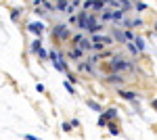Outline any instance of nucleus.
<instances>
[{"instance_id":"1","label":"nucleus","mask_w":157,"mask_h":140,"mask_svg":"<svg viewBox=\"0 0 157 140\" xmlns=\"http://www.w3.org/2000/svg\"><path fill=\"white\" fill-rule=\"evenodd\" d=\"M109 67L113 73H121V71H134V63L126 61L124 57H113L109 61Z\"/></svg>"},{"instance_id":"2","label":"nucleus","mask_w":157,"mask_h":140,"mask_svg":"<svg viewBox=\"0 0 157 140\" xmlns=\"http://www.w3.org/2000/svg\"><path fill=\"white\" fill-rule=\"evenodd\" d=\"M52 38H57V40H69V25L65 23H57L52 27Z\"/></svg>"},{"instance_id":"3","label":"nucleus","mask_w":157,"mask_h":140,"mask_svg":"<svg viewBox=\"0 0 157 140\" xmlns=\"http://www.w3.org/2000/svg\"><path fill=\"white\" fill-rule=\"evenodd\" d=\"M90 42H92V44H101V46L105 48V46H111V44H113V38H111V36H101V34H94L92 38H90Z\"/></svg>"},{"instance_id":"4","label":"nucleus","mask_w":157,"mask_h":140,"mask_svg":"<svg viewBox=\"0 0 157 140\" xmlns=\"http://www.w3.org/2000/svg\"><path fill=\"white\" fill-rule=\"evenodd\" d=\"M124 78H121V73H109L107 78H105V84H111V86H124Z\"/></svg>"},{"instance_id":"5","label":"nucleus","mask_w":157,"mask_h":140,"mask_svg":"<svg viewBox=\"0 0 157 140\" xmlns=\"http://www.w3.org/2000/svg\"><path fill=\"white\" fill-rule=\"evenodd\" d=\"M27 32L29 34H34V36H38L40 38V34L44 32V25H42V21H32V23L27 25Z\"/></svg>"},{"instance_id":"6","label":"nucleus","mask_w":157,"mask_h":140,"mask_svg":"<svg viewBox=\"0 0 157 140\" xmlns=\"http://www.w3.org/2000/svg\"><path fill=\"white\" fill-rule=\"evenodd\" d=\"M67 59L73 61V63H80L82 59H84V52L80 50V48H69V52H67Z\"/></svg>"},{"instance_id":"7","label":"nucleus","mask_w":157,"mask_h":140,"mask_svg":"<svg viewBox=\"0 0 157 140\" xmlns=\"http://www.w3.org/2000/svg\"><path fill=\"white\" fill-rule=\"evenodd\" d=\"M120 98L124 100H138V92H134V90H120Z\"/></svg>"},{"instance_id":"8","label":"nucleus","mask_w":157,"mask_h":140,"mask_svg":"<svg viewBox=\"0 0 157 140\" xmlns=\"http://www.w3.org/2000/svg\"><path fill=\"white\" fill-rule=\"evenodd\" d=\"M121 23H124L126 29H130V32H132V29H136V27H143V19L138 17V19H132V21H121Z\"/></svg>"},{"instance_id":"9","label":"nucleus","mask_w":157,"mask_h":140,"mask_svg":"<svg viewBox=\"0 0 157 140\" xmlns=\"http://www.w3.org/2000/svg\"><path fill=\"white\" fill-rule=\"evenodd\" d=\"M111 21H126V11H121V9H115V11H111Z\"/></svg>"},{"instance_id":"10","label":"nucleus","mask_w":157,"mask_h":140,"mask_svg":"<svg viewBox=\"0 0 157 140\" xmlns=\"http://www.w3.org/2000/svg\"><path fill=\"white\" fill-rule=\"evenodd\" d=\"M75 48H80L84 55H86V52H90V50H92V42H90V38H84V40H82Z\"/></svg>"},{"instance_id":"11","label":"nucleus","mask_w":157,"mask_h":140,"mask_svg":"<svg viewBox=\"0 0 157 140\" xmlns=\"http://www.w3.org/2000/svg\"><path fill=\"white\" fill-rule=\"evenodd\" d=\"M75 17H78V27H80L82 32H86V17H88V13H86V11H80Z\"/></svg>"},{"instance_id":"12","label":"nucleus","mask_w":157,"mask_h":140,"mask_svg":"<svg viewBox=\"0 0 157 140\" xmlns=\"http://www.w3.org/2000/svg\"><path fill=\"white\" fill-rule=\"evenodd\" d=\"M78 69L80 71H88V73H97L94 65H90L88 61H80V63H78Z\"/></svg>"},{"instance_id":"13","label":"nucleus","mask_w":157,"mask_h":140,"mask_svg":"<svg viewBox=\"0 0 157 140\" xmlns=\"http://www.w3.org/2000/svg\"><path fill=\"white\" fill-rule=\"evenodd\" d=\"M103 117H105V119H107L109 123H111L113 119H117V109H107V111L103 113Z\"/></svg>"},{"instance_id":"14","label":"nucleus","mask_w":157,"mask_h":140,"mask_svg":"<svg viewBox=\"0 0 157 140\" xmlns=\"http://www.w3.org/2000/svg\"><path fill=\"white\" fill-rule=\"evenodd\" d=\"M67 4H69V0H55V11H57V13H63Z\"/></svg>"},{"instance_id":"15","label":"nucleus","mask_w":157,"mask_h":140,"mask_svg":"<svg viewBox=\"0 0 157 140\" xmlns=\"http://www.w3.org/2000/svg\"><path fill=\"white\" fill-rule=\"evenodd\" d=\"M113 40H115V42H120V44H126V36H124V32L113 29Z\"/></svg>"},{"instance_id":"16","label":"nucleus","mask_w":157,"mask_h":140,"mask_svg":"<svg viewBox=\"0 0 157 140\" xmlns=\"http://www.w3.org/2000/svg\"><path fill=\"white\" fill-rule=\"evenodd\" d=\"M134 46H136V50H138V52H143V50H145V40H143V38H138V36H136V38H134V42H132Z\"/></svg>"},{"instance_id":"17","label":"nucleus","mask_w":157,"mask_h":140,"mask_svg":"<svg viewBox=\"0 0 157 140\" xmlns=\"http://www.w3.org/2000/svg\"><path fill=\"white\" fill-rule=\"evenodd\" d=\"M86 105L90 107V109H92V111H98V113H103V107L98 105L97 100H92V98H88V100H86Z\"/></svg>"},{"instance_id":"18","label":"nucleus","mask_w":157,"mask_h":140,"mask_svg":"<svg viewBox=\"0 0 157 140\" xmlns=\"http://www.w3.org/2000/svg\"><path fill=\"white\" fill-rule=\"evenodd\" d=\"M84 38H86L84 34H78V36H73V38H71V48H75L78 44H80V42H82V40H84Z\"/></svg>"},{"instance_id":"19","label":"nucleus","mask_w":157,"mask_h":140,"mask_svg":"<svg viewBox=\"0 0 157 140\" xmlns=\"http://www.w3.org/2000/svg\"><path fill=\"white\" fill-rule=\"evenodd\" d=\"M107 128H109V132H111V134H113V136H120V134H121V130L117 128V126H115V123H107Z\"/></svg>"},{"instance_id":"20","label":"nucleus","mask_w":157,"mask_h":140,"mask_svg":"<svg viewBox=\"0 0 157 140\" xmlns=\"http://www.w3.org/2000/svg\"><path fill=\"white\" fill-rule=\"evenodd\" d=\"M40 9H46V11H55V4H52V0H44V2L40 4Z\"/></svg>"},{"instance_id":"21","label":"nucleus","mask_w":157,"mask_h":140,"mask_svg":"<svg viewBox=\"0 0 157 140\" xmlns=\"http://www.w3.org/2000/svg\"><path fill=\"white\" fill-rule=\"evenodd\" d=\"M40 48H42V42H40V38H36V40L32 42V52H38Z\"/></svg>"},{"instance_id":"22","label":"nucleus","mask_w":157,"mask_h":140,"mask_svg":"<svg viewBox=\"0 0 157 140\" xmlns=\"http://www.w3.org/2000/svg\"><path fill=\"white\" fill-rule=\"evenodd\" d=\"M101 19H103L105 23H107V21H111V11H109V9H105V11L101 13Z\"/></svg>"},{"instance_id":"23","label":"nucleus","mask_w":157,"mask_h":140,"mask_svg":"<svg viewBox=\"0 0 157 140\" xmlns=\"http://www.w3.org/2000/svg\"><path fill=\"white\" fill-rule=\"evenodd\" d=\"M63 86H65V90H67V92L71 94V96H73V94H75V88H73V86H71V82H63Z\"/></svg>"},{"instance_id":"24","label":"nucleus","mask_w":157,"mask_h":140,"mask_svg":"<svg viewBox=\"0 0 157 140\" xmlns=\"http://www.w3.org/2000/svg\"><path fill=\"white\" fill-rule=\"evenodd\" d=\"M63 13H67V15H73V13H75V6H73L71 2H69V4L65 6V11H63Z\"/></svg>"},{"instance_id":"25","label":"nucleus","mask_w":157,"mask_h":140,"mask_svg":"<svg viewBox=\"0 0 157 140\" xmlns=\"http://www.w3.org/2000/svg\"><path fill=\"white\" fill-rule=\"evenodd\" d=\"M11 19L13 21H19V9H13L11 11Z\"/></svg>"},{"instance_id":"26","label":"nucleus","mask_w":157,"mask_h":140,"mask_svg":"<svg viewBox=\"0 0 157 140\" xmlns=\"http://www.w3.org/2000/svg\"><path fill=\"white\" fill-rule=\"evenodd\" d=\"M61 128H63V132H71V123H69V121H63V126H61Z\"/></svg>"},{"instance_id":"27","label":"nucleus","mask_w":157,"mask_h":140,"mask_svg":"<svg viewBox=\"0 0 157 140\" xmlns=\"http://www.w3.org/2000/svg\"><path fill=\"white\" fill-rule=\"evenodd\" d=\"M107 123H109V121H107V119H105L103 115L98 117V126H101V128H107Z\"/></svg>"},{"instance_id":"28","label":"nucleus","mask_w":157,"mask_h":140,"mask_svg":"<svg viewBox=\"0 0 157 140\" xmlns=\"http://www.w3.org/2000/svg\"><path fill=\"white\" fill-rule=\"evenodd\" d=\"M145 9H147V4H145V2H136V11H138V13H140V11H145Z\"/></svg>"},{"instance_id":"29","label":"nucleus","mask_w":157,"mask_h":140,"mask_svg":"<svg viewBox=\"0 0 157 140\" xmlns=\"http://www.w3.org/2000/svg\"><path fill=\"white\" fill-rule=\"evenodd\" d=\"M38 55H40V59H48V52H46L44 48H40V50H38Z\"/></svg>"},{"instance_id":"30","label":"nucleus","mask_w":157,"mask_h":140,"mask_svg":"<svg viewBox=\"0 0 157 140\" xmlns=\"http://www.w3.org/2000/svg\"><path fill=\"white\" fill-rule=\"evenodd\" d=\"M69 25H78V17L75 15H69Z\"/></svg>"},{"instance_id":"31","label":"nucleus","mask_w":157,"mask_h":140,"mask_svg":"<svg viewBox=\"0 0 157 140\" xmlns=\"http://www.w3.org/2000/svg\"><path fill=\"white\" fill-rule=\"evenodd\" d=\"M23 138H25V140H42V138H38V136H32V134H25Z\"/></svg>"},{"instance_id":"32","label":"nucleus","mask_w":157,"mask_h":140,"mask_svg":"<svg viewBox=\"0 0 157 140\" xmlns=\"http://www.w3.org/2000/svg\"><path fill=\"white\" fill-rule=\"evenodd\" d=\"M69 123H71V128H78V126H80V119H71Z\"/></svg>"},{"instance_id":"33","label":"nucleus","mask_w":157,"mask_h":140,"mask_svg":"<svg viewBox=\"0 0 157 140\" xmlns=\"http://www.w3.org/2000/svg\"><path fill=\"white\" fill-rule=\"evenodd\" d=\"M80 2H82V0H71V4L75 6V9H78V4H80Z\"/></svg>"},{"instance_id":"34","label":"nucleus","mask_w":157,"mask_h":140,"mask_svg":"<svg viewBox=\"0 0 157 140\" xmlns=\"http://www.w3.org/2000/svg\"><path fill=\"white\" fill-rule=\"evenodd\" d=\"M42 2H44V0H34V4H36V6H40Z\"/></svg>"}]
</instances>
